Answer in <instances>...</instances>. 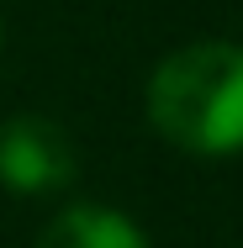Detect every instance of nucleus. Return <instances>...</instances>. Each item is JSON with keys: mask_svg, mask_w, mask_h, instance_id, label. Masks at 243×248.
Returning a JSON list of instances; mask_svg holds the SVG:
<instances>
[{"mask_svg": "<svg viewBox=\"0 0 243 248\" xmlns=\"http://www.w3.org/2000/svg\"><path fill=\"white\" fill-rule=\"evenodd\" d=\"M148 122L191 158L243 153V43H191L148 74Z\"/></svg>", "mask_w": 243, "mask_h": 248, "instance_id": "f257e3e1", "label": "nucleus"}, {"mask_svg": "<svg viewBox=\"0 0 243 248\" xmlns=\"http://www.w3.org/2000/svg\"><path fill=\"white\" fill-rule=\"evenodd\" d=\"M80 174L74 138L37 111L0 122V185L11 196H58Z\"/></svg>", "mask_w": 243, "mask_h": 248, "instance_id": "f03ea898", "label": "nucleus"}, {"mask_svg": "<svg viewBox=\"0 0 243 248\" xmlns=\"http://www.w3.org/2000/svg\"><path fill=\"white\" fill-rule=\"evenodd\" d=\"M37 248H148V232L116 206L74 201L43 227Z\"/></svg>", "mask_w": 243, "mask_h": 248, "instance_id": "7ed1b4c3", "label": "nucleus"}, {"mask_svg": "<svg viewBox=\"0 0 243 248\" xmlns=\"http://www.w3.org/2000/svg\"><path fill=\"white\" fill-rule=\"evenodd\" d=\"M0 43H5V32H0Z\"/></svg>", "mask_w": 243, "mask_h": 248, "instance_id": "20e7f679", "label": "nucleus"}]
</instances>
